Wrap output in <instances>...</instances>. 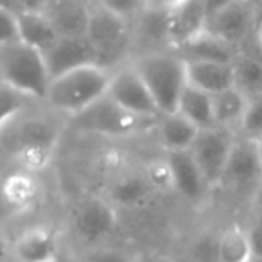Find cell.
<instances>
[{"label": "cell", "mask_w": 262, "mask_h": 262, "mask_svg": "<svg viewBox=\"0 0 262 262\" xmlns=\"http://www.w3.org/2000/svg\"><path fill=\"white\" fill-rule=\"evenodd\" d=\"M58 113L41 112L36 106L0 124L2 151L20 169L43 171L54 158L61 139Z\"/></svg>", "instance_id": "cell-1"}, {"label": "cell", "mask_w": 262, "mask_h": 262, "mask_svg": "<svg viewBox=\"0 0 262 262\" xmlns=\"http://www.w3.org/2000/svg\"><path fill=\"white\" fill-rule=\"evenodd\" d=\"M112 74V70L97 65H88L61 74L52 79L43 106L59 117L74 119L99 99L108 95Z\"/></svg>", "instance_id": "cell-2"}, {"label": "cell", "mask_w": 262, "mask_h": 262, "mask_svg": "<svg viewBox=\"0 0 262 262\" xmlns=\"http://www.w3.org/2000/svg\"><path fill=\"white\" fill-rule=\"evenodd\" d=\"M0 79L40 102L45 101L52 83L43 52L22 40L0 45Z\"/></svg>", "instance_id": "cell-3"}, {"label": "cell", "mask_w": 262, "mask_h": 262, "mask_svg": "<svg viewBox=\"0 0 262 262\" xmlns=\"http://www.w3.org/2000/svg\"><path fill=\"white\" fill-rule=\"evenodd\" d=\"M88 40L95 51V65L117 70L131 61V22L92 0Z\"/></svg>", "instance_id": "cell-4"}, {"label": "cell", "mask_w": 262, "mask_h": 262, "mask_svg": "<svg viewBox=\"0 0 262 262\" xmlns=\"http://www.w3.org/2000/svg\"><path fill=\"white\" fill-rule=\"evenodd\" d=\"M142 79L149 86L162 115L174 113L187 86V63L178 52L167 51L144 56L133 61Z\"/></svg>", "instance_id": "cell-5"}, {"label": "cell", "mask_w": 262, "mask_h": 262, "mask_svg": "<svg viewBox=\"0 0 262 262\" xmlns=\"http://www.w3.org/2000/svg\"><path fill=\"white\" fill-rule=\"evenodd\" d=\"M158 119H147L129 110L122 108L110 95H104L97 102L86 108L83 113L70 119V126L83 133L113 137V139H127V137L142 135L153 131Z\"/></svg>", "instance_id": "cell-6"}, {"label": "cell", "mask_w": 262, "mask_h": 262, "mask_svg": "<svg viewBox=\"0 0 262 262\" xmlns=\"http://www.w3.org/2000/svg\"><path fill=\"white\" fill-rule=\"evenodd\" d=\"M76 237L88 248L106 244L119 228L117 207L106 196H84L72 212Z\"/></svg>", "instance_id": "cell-7"}, {"label": "cell", "mask_w": 262, "mask_h": 262, "mask_svg": "<svg viewBox=\"0 0 262 262\" xmlns=\"http://www.w3.org/2000/svg\"><path fill=\"white\" fill-rule=\"evenodd\" d=\"M237 137L239 135L223 127H208L200 131L198 139L189 149L210 189L221 185Z\"/></svg>", "instance_id": "cell-8"}, {"label": "cell", "mask_w": 262, "mask_h": 262, "mask_svg": "<svg viewBox=\"0 0 262 262\" xmlns=\"http://www.w3.org/2000/svg\"><path fill=\"white\" fill-rule=\"evenodd\" d=\"M108 95L122 108L147 119H160L162 112L133 61L113 70Z\"/></svg>", "instance_id": "cell-9"}, {"label": "cell", "mask_w": 262, "mask_h": 262, "mask_svg": "<svg viewBox=\"0 0 262 262\" xmlns=\"http://www.w3.org/2000/svg\"><path fill=\"white\" fill-rule=\"evenodd\" d=\"M255 20V4L251 0H232L208 13V33L228 41L237 49H244L250 40Z\"/></svg>", "instance_id": "cell-10"}, {"label": "cell", "mask_w": 262, "mask_h": 262, "mask_svg": "<svg viewBox=\"0 0 262 262\" xmlns=\"http://www.w3.org/2000/svg\"><path fill=\"white\" fill-rule=\"evenodd\" d=\"M167 51H172L169 11L149 8L135 22H131V61Z\"/></svg>", "instance_id": "cell-11"}, {"label": "cell", "mask_w": 262, "mask_h": 262, "mask_svg": "<svg viewBox=\"0 0 262 262\" xmlns=\"http://www.w3.org/2000/svg\"><path fill=\"white\" fill-rule=\"evenodd\" d=\"M260 180L262 162L258 157L257 142L237 137L219 187L235 190V192H246V190L253 189Z\"/></svg>", "instance_id": "cell-12"}, {"label": "cell", "mask_w": 262, "mask_h": 262, "mask_svg": "<svg viewBox=\"0 0 262 262\" xmlns=\"http://www.w3.org/2000/svg\"><path fill=\"white\" fill-rule=\"evenodd\" d=\"M11 262H58L61 260L59 233L49 226H31L11 244Z\"/></svg>", "instance_id": "cell-13"}, {"label": "cell", "mask_w": 262, "mask_h": 262, "mask_svg": "<svg viewBox=\"0 0 262 262\" xmlns=\"http://www.w3.org/2000/svg\"><path fill=\"white\" fill-rule=\"evenodd\" d=\"M157 190L153 189L151 182L147 180L146 169H122L119 171L108 183L106 198L115 205L117 208H135L146 207L151 201L153 194Z\"/></svg>", "instance_id": "cell-14"}, {"label": "cell", "mask_w": 262, "mask_h": 262, "mask_svg": "<svg viewBox=\"0 0 262 262\" xmlns=\"http://www.w3.org/2000/svg\"><path fill=\"white\" fill-rule=\"evenodd\" d=\"M43 56L52 79L70 70L95 65V51L88 36H59Z\"/></svg>", "instance_id": "cell-15"}, {"label": "cell", "mask_w": 262, "mask_h": 262, "mask_svg": "<svg viewBox=\"0 0 262 262\" xmlns=\"http://www.w3.org/2000/svg\"><path fill=\"white\" fill-rule=\"evenodd\" d=\"M208 0H185L169 11V38L172 51L203 33L208 18Z\"/></svg>", "instance_id": "cell-16"}, {"label": "cell", "mask_w": 262, "mask_h": 262, "mask_svg": "<svg viewBox=\"0 0 262 262\" xmlns=\"http://www.w3.org/2000/svg\"><path fill=\"white\" fill-rule=\"evenodd\" d=\"M43 15L59 36H86L92 0H49Z\"/></svg>", "instance_id": "cell-17"}, {"label": "cell", "mask_w": 262, "mask_h": 262, "mask_svg": "<svg viewBox=\"0 0 262 262\" xmlns=\"http://www.w3.org/2000/svg\"><path fill=\"white\" fill-rule=\"evenodd\" d=\"M165 160L171 167L176 192H180L189 201L203 200L205 194L210 190V187L205 182L190 151H171L165 155Z\"/></svg>", "instance_id": "cell-18"}, {"label": "cell", "mask_w": 262, "mask_h": 262, "mask_svg": "<svg viewBox=\"0 0 262 262\" xmlns=\"http://www.w3.org/2000/svg\"><path fill=\"white\" fill-rule=\"evenodd\" d=\"M243 49L230 45L228 41L221 40L215 34L208 33L207 29L189 40L185 45L176 49L185 61H219V63H233V59L241 54Z\"/></svg>", "instance_id": "cell-19"}, {"label": "cell", "mask_w": 262, "mask_h": 262, "mask_svg": "<svg viewBox=\"0 0 262 262\" xmlns=\"http://www.w3.org/2000/svg\"><path fill=\"white\" fill-rule=\"evenodd\" d=\"M155 131L165 153H171V151H189L201 129L182 113L174 112L162 115Z\"/></svg>", "instance_id": "cell-20"}, {"label": "cell", "mask_w": 262, "mask_h": 262, "mask_svg": "<svg viewBox=\"0 0 262 262\" xmlns=\"http://www.w3.org/2000/svg\"><path fill=\"white\" fill-rule=\"evenodd\" d=\"M187 81L192 86L217 95L233 86V67L232 63L219 61H185Z\"/></svg>", "instance_id": "cell-21"}, {"label": "cell", "mask_w": 262, "mask_h": 262, "mask_svg": "<svg viewBox=\"0 0 262 262\" xmlns=\"http://www.w3.org/2000/svg\"><path fill=\"white\" fill-rule=\"evenodd\" d=\"M36 172L16 167L4 178V201L13 210H27L38 201L40 196V182L36 180Z\"/></svg>", "instance_id": "cell-22"}, {"label": "cell", "mask_w": 262, "mask_h": 262, "mask_svg": "<svg viewBox=\"0 0 262 262\" xmlns=\"http://www.w3.org/2000/svg\"><path fill=\"white\" fill-rule=\"evenodd\" d=\"M215 262H255L248 226L230 223L217 235V257Z\"/></svg>", "instance_id": "cell-23"}, {"label": "cell", "mask_w": 262, "mask_h": 262, "mask_svg": "<svg viewBox=\"0 0 262 262\" xmlns=\"http://www.w3.org/2000/svg\"><path fill=\"white\" fill-rule=\"evenodd\" d=\"M248 102H250V99L241 90H237L235 86L214 95L215 126L239 135L244 115H246L248 110Z\"/></svg>", "instance_id": "cell-24"}, {"label": "cell", "mask_w": 262, "mask_h": 262, "mask_svg": "<svg viewBox=\"0 0 262 262\" xmlns=\"http://www.w3.org/2000/svg\"><path fill=\"white\" fill-rule=\"evenodd\" d=\"M178 113L196 124L200 129L215 127V113H214V95L200 90L187 83L182 97L178 102Z\"/></svg>", "instance_id": "cell-25"}, {"label": "cell", "mask_w": 262, "mask_h": 262, "mask_svg": "<svg viewBox=\"0 0 262 262\" xmlns=\"http://www.w3.org/2000/svg\"><path fill=\"white\" fill-rule=\"evenodd\" d=\"M18 24L20 40L43 54L59 40L58 31L43 13H18Z\"/></svg>", "instance_id": "cell-26"}, {"label": "cell", "mask_w": 262, "mask_h": 262, "mask_svg": "<svg viewBox=\"0 0 262 262\" xmlns=\"http://www.w3.org/2000/svg\"><path fill=\"white\" fill-rule=\"evenodd\" d=\"M233 86L248 99L262 95V58L243 49L233 59Z\"/></svg>", "instance_id": "cell-27"}, {"label": "cell", "mask_w": 262, "mask_h": 262, "mask_svg": "<svg viewBox=\"0 0 262 262\" xmlns=\"http://www.w3.org/2000/svg\"><path fill=\"white\" fill-rule=\"evenodd\" d=\"M0 102H2V115H0V124L8 122V120L18 117L20 113L27 112V110L34 108L40 101H34L33 97L22 94V92L15 90V88L8 86L2 83V92H0ZM43 104V102H41Z\"/></svg>", "instance_id": "cell-28"}, {"label": "cell", "mask_w": 262, "mask_h": 262, "mask_svg": "<svg viewBox=\"0 0 262 262\" xmlns=\"http://www.w3.org/2000/svg\"><path fill=\"white\" fill-rule=\"evenodd\" d=\"M76 262H140V255L129 248L101 244L88 248Z\"/></svg>", "instance_id": "cell-29"}, {"label": "cell", "mask_w": 262, "mask_h": 262, "mask_svg": "<svg viewBox=\"0 0 262 262\" xmlns=\"http://www.w3.org/2000/svg\"><path fill=\"white\" fill-rule=\"evenodd\" d=\"M239 137L258 142L262 139V95L250 99L246 115H244L243 126H241Z\"/></svg>", "instance_id": "cell-30"}, {"label": "cell", "mask_w": 262, "mask_h": 262, "mask_svg": "<svg viewBox=\"0 0 262 262\" xmlns=\"http://www.w3.org/2000/svg\"><path fill=\"white\" fill-rule=\"evenodd\" d=\"M94 2L129 22H135L140 15L149 9L147 0H94Z\"/></svg>", "instance_id": "cell-31"}, {"label": "cell", "mask_w": 262, "mask_h": 262, "mask_svg": "<svg viewBox=\"0 0 262 262\" xmlns=\"http://www.w3.org/2000/svg\"><path fill=\"white\" fill-rule=\"evenodd\" d=\"M146 169V174H147V180L151 182L153 189L157 192H165V190H172L174 189V183H172V172H171V167H169L167 160H155V162H149V164L144 165Z\"/></svg>", "instance_id": "cell-32"}, {"label": "cell", "mask_w": 262, "mask_h": 262, "mask_svg": "<svg viewBox=\"0 0 262 262\" xmlns=\"http://www.w3.org/2000/svg\"><path fill=\"white\" fill-rule=\"evenodd\" d=\"M20 41L18 13L0 9V45Z\"/></svg>", "instance_id": "cell-33"}, {"label": "cell", "mask_w": 262, "mask_h": 262, "mask_svg": "<svg viewBox=\"0 0 262 262\" xmlns=\"http://www.w3.org/2000/svg\"><path fill=\"white\" fill-rule=\"evenodd\" d=\"M248 233H250L255 262H262V207L255 212L253 219L248 226Z\"/></svg>", "instance_id": "cell-34"}, {"label": "cell", "mask_w": 262, "mask_h": 262, "mask_svg": "<svg viewBox=\"0 0 262 262\" xmlns=\"http://www.w3.org/2000/svg\"><path fill=\"white\" fill-rule=\"evenodd\" d=\"M244 49L262 58V2L260 4H255L253 29H251L250 40H248V43Z\"/></svg>", "instance_id": "cell-35"}, {"label": "cell", "mask_w": 262, "mask_h": 262, "mask_svg": "<svg viewBox=\"0 0 262 262\" xmlns=\"http://www.w3.org/2000/svg\"><path fill=\"white\" fill-rule=\"evenodd\" d=\"M49 0H18L20 13H43Z\"/></svg>", "instance_id": "cell-36"}, {"label": "cell", "mask_w": 262, "mask_h": 262, "mask_svg": "<svg viewBox=\"0 0 262 262\" xmlns=\"http://www.w3.org/2000/svg\"><path fill=\"white\" fill-rule=\"evenodd\" d=\"M149 8L153 9H162V11H171V9L178 8L180 4H183L185 0H147Z\"/></svg>", "instance_id": "cell-37"}, {"label": "cell", "mask_w": 262, "mask_h": 262, "mask_svg": "<svg viewBox=\"0 0 262 262\" xmlns=\"http://www.w3.org/2000/svg\"><path fill=\"white\" fill-rule=\"evenodd\" d=\"M0 9H8L13 13H20L18 0H0Z\"/></svg>", "instance_id": "cell-38"}, {"label": "cell", "mask_w": 262, "mask_h": 262, "mask_svg": "<svg viewBox=\"0 0 262 262\" xmlns=\"http://www.w3.org/2000/svg\"><path fill=\"white\" fill-rule=\"evenodd\" d=\"M228 2H232V0H208V11H212L215 8H221V6L228 4Z\"/></svg>", "instance_id": "cell-39"}, {"label": "cell", "mask_w": 262, "mask_h": 262, "mask_svg": "<svg viewBox=\"0 0 262 262\" xmlns=\"http://www.w3.org/2000/svg\"><path fill=\"white\" fill-rule=\"evenodd\" d=\"M257 149H258V157H260V162H262V139L257 142Z\"/></svg>", "instance_id": "cell-40"}, {"label": "cell", "mask_w": 262, "mask_h": 262, "mask_svg": "<svg viewBox=\"0 0 262 262\" xmlns=\"http://www.w3.org/2000/svg\"><path fill=\"white\" fill-rule=\"evenodd\" d=\"M251 2H253V4H260L262 0H251Z\"/></svg>", "instance_id": "cell-41"}, {"label": "cell", "mask_w": 262, "mask_h": 262, "mask_svg": "<svg viewBox=\"0 0 262 262\" xmlns=\"http://www.w3.org/2000/svg\"><path fill=\"white\" fill-rule=\"evenodd\" d=\"M6 262H11V260H6Z\"/></svg>", "instance_id": "cell-42"}, {"label": "cell", "mask_w": 262, "mask_h": 262, "mask_svg": "<svg viewBox=\"0 0 262 262\" xmlns=\"http://www.w3.org/2000/svg\"><path fill=\"white\" fill-rule=\"evenodd\" d=\"M58 262H63V260H58Z\"/></svg>", "instance_id": "cell-43"}]
</instances>
